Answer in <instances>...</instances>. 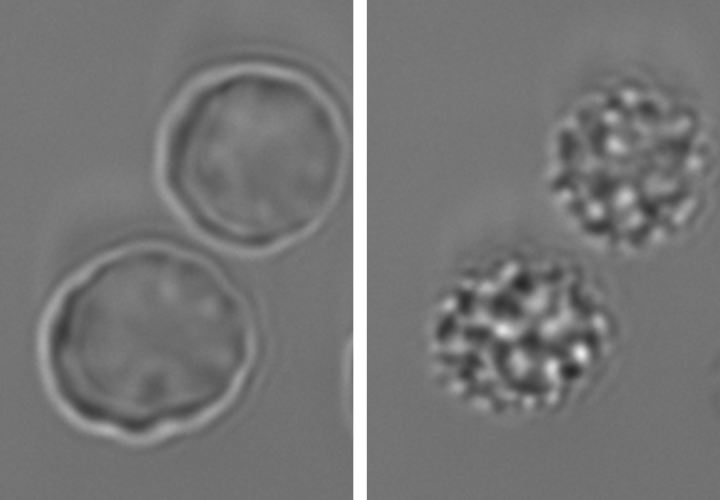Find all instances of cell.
<instances>
[{
    "mask_svg": "<svg viewBox=\"0 0 720 500\" xmlns=\"http://www.w3.org/2000/svg\"><path fill=\"white\" fill-rule=\"evenodd\" d=\"M253 344L246 304L220 272L181 250L137 246L63 292L47 328V379L82 423L145 437L220 409Z\"/></svg>",
    "mask_w": 720,
    "mask_h": 500,
    "instance_id": "1",
    "label": "cell"
},
{
    "mask_svg": "<svg viewBox=\"0 0 720 500\" xmlns=\"http://www.w3.org/2000/svg\"><path fill=\"white\" fill-rule=\"evenodd\" d=\"M617 322L576 254L541 244L490 250L449 282L429 327L432 369L457 400L486 412H543L611 360Z\"/></svg>",
    "mask_w": 720,
    "mask_h": 500,
    "instance_id": "2",
    "label": "cell"
},
{
    "mask_svg": "<svg viewBox=\"0 0 720 500\" xmlns=\"http://www.w3.org/2000/svg\"><path fill=\"white\" fill-rule=\"evenodd\" d=\"M342 125L305 81L261 69L202 88L172 131L175 198L216 237L246 246L292 239L331 208L345 168Z\"/></svg>",
    "mask_w": 720,
    "mask_h": 500,
    "instance_id": "3",
    "label": "cell"
},
{
    "mask_svg": "<svg viewBox=\"0 0 720 500\" xmlns=\"http://www.w3.org/2000/svg\"><path fill=\"white\" fill-rule=\"evenodd\" d=\"M706 145L690 137L574 135L557 140L549 184L588 247L640 257L685 237L704 207Z\"/></svg>",
    "mask_w": 720,
    "mask_h": 500,
    "instance_id": "4",
    "label": "cell"
}]
</instances>
